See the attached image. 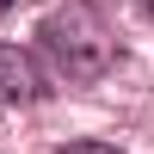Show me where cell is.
Wrapping results in <instances>:
<instances>
[{
	"label": "cell",
	"mask_w": 154,
	"mask_h": 154,
	"mask_svg": "<svg viewBox=\"0 0 154 154\" xmlns=\"http://www.w3.org/2000/svg\"><path fill=\"white\" fill-rule=\"evenodd\" d=\"M37 43L56 62L62 80H99V74L117 62V37H111V19H105L99 0H68V6H56L37 25Z\"/></svg>",
	"instance_id": "1"
},
{
	"label": "cell",
	"mask_w": 154,
	"mask_h": 154,
	"mask_svg": "<svg viewBox=\"0 0 154 154\" xmlns=\"http://www.w3.org/2000/svg\"><path fill=\"white\" fill-rule=\"evenodd\" d=\"M37 93H43V86H37L31 56L12 49V43H0V105H31Z\"/></svg>",
	"instance_id": "2"
},
{
	"label": "cell",
	"mask_w": 154,
	"mask_h": 154,
	"mask_svg": "<svg viewBox=\"0 0 154 154\" xmlns=\"http://www.w3.org/2000/svg\"><path fill=\"white\" fill-rule=\"evenodd\" d=\"M62 154H117V148H111V142H68Z\"/></svg>",
	"instance_id": "3"
},
{
	"label": "cell",
	"mask_w": 154,
	"mask_h": 154,
	"mask_svg": "<svg viewBox=\"0 0 154 154\" xmlns=\"http://www.w3.org/2000/svg\"><path fill=\"white\" fill-rule=\"evenodd\" d=\"M136 12H142V19H154V0H136Z\"/></svg>",
	"instance_id": "4"
},
{
	"label": "cell",
	"mask_w": 154,
	"mask_h": 154,
	"mask_svg": "<svg viewBox=\"0 0 154 154\" xmlns=\"http://www.w3.org/2000/svg\"><path fill=\"white\" fill-rule=\"evenodd\" d=\"M6 6H12V0H0V12H6Z\"/></svg>",
	"instance_id": "5"
}]
</instances>
